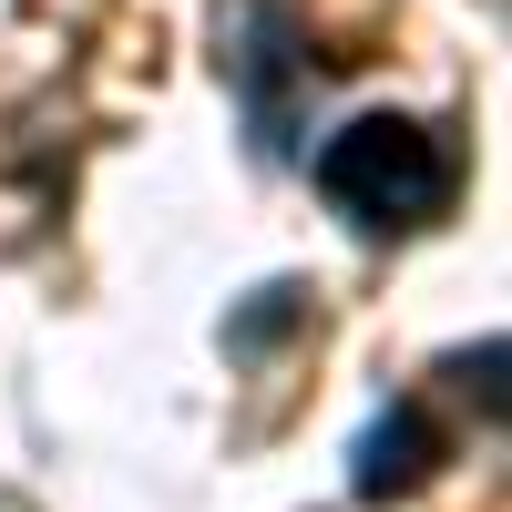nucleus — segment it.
Listing matches in <instances>:
<instances>
[{
  "label": "nucleus",
  "mask_w": 512,
  "mask_h": 512,
  "mask_svg": "<svg viewBox=\"0 0 512 512\" xmlns=\"http://www.w3.org/2000/svg\"><path fill=\"white\" fill-rule=\"evenodd\" d=\"M318 195L349 226H431L451 205V154L410 113H359L318 144Z\"/></svg>",
  "instance_id": "1"
},
{
  "label": "nucleus",
  "mask_w": 512,
  "mask_h": 512,
  "mask_svg": "<svg viewBox=\"0 0 512 512\" xmlns=\"http://www.w3.org/2000/svg\"><path fill=\"white\" fill-rule=\"evenodd\" d=\"M0 512H31V502H21V492H0Z\"/></svg>",
  "instance_id": "6"
},
{
  "label": "nucleus",
  "mask_w": 512,
  "mask_h": 512,
  "mask_svg": "<svg viewBox=\"0 0 512 512\" xmlns=\"http://www.w3.org/2000/svg\"><path fill=\"white\" fill-rule=\"evenodd\" d=\"M308 328V287H256L246 308H226V359H267V349H287V338Z\"/></svg>",
  "instance_id": "4"
},
{
  "label": "nucleus",
  "mask_w": 512,
  "mask_h": 512,
  "mask_svg": "<svg viewBox=\"0 0 512 512\" xmlns=\"http://www.w3.org/2000/svg\"><path fill=\"white\" fill-rule=\"evenodd\" d=\"M431 472H441V431H431V410H420V400H390V410L359 431V451H349V492H359V502H410Z\"/></svg>",
  "instance_id": "2"
},
{
  "label": "nucleus",
  "mask_w": 512,
  "mask_h": 512,
  "mask_svg": "<svg viewBox=\"0 0 512 512\" xmlns=\"http://www.w3.org/2000/svg\"><path fill=\"white\" fill-rule=\"evenodd\" d=\"M502 359H512V349H502V338H482V349H451V359H441V369L461 379V390H472V400H482V420H502Z\"/></svg>",
  "instance_id": "5"
},
{
  "label": "nucleus",
  "mask_w": 512,
  "mask_h": 512,
  "mask_svg": "<svg viewBox=\"0 0 512 512\" xmlns=\"http://www.w3.org/2000/svg\"><path fill=\"white\" fill-rule=\"evenodd\" d=\"M287 52H297V21L277 11V0H236V11L216 21V62H226V82H246L256 123H267V154H277V82H287Z\"/></svg>",
  "instance_id": "3"
}]
</instances>
